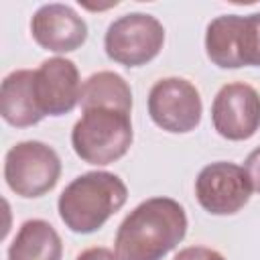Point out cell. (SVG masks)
<instances>
[{"instance_id": "cell-1", "label": "cell", "mask_w": 260, "mask_h": 260, "mask_svg": "<svg viewBox=\"0 0 260 260\" xmlns=\"http://www.w3.org/2000/svg\"><path fill=\"white\" fill-rule=\"evenodd\" d=\"M187 234V213L173 197L138 203L118 225L114 252L118 260H162Z\"/></svg>"}, {"instance_id": "cell-2", "label": "cell", "mask_w": 260, "mask_h": 260, "mask_svg": "<svg viewBox=\"0 0 260 260\" xmlns=\"http://www.w3.org/2000/svg\"><path fill=\"white\" fill-rule=\"evenodd\" d=\"M128 199L126 183L108 171H89L75 177L59 195V217L73 234L98 232Z\"/></svg>"}, {"instance_id": "cell-3", "label": "cell", "mask_w": 260, "mask_h": 260, "mask_svg": "<svg viewBox=\"0 0 260 260\" xmlns=\"http://www.w3.org/2000/svg\"><path fill=\"white\" fill-rule=\"evenodd\" d=\"M132 140L130 114L108 108L83 110L71 130V146L75 154L83 162L95 167L120 160L130 150Z\"/></svg>"}, {"instance_id": "cell-4", "label": "cell", "mask_w": 260, "mask_h": 260, "mask_svg": "<svg viewBox=\"0 0 260 260\" xmlns=\"http://www.w3.org/2000/svg\"><path fill=\"white\" fill-rule=\"evenodd\" d=\"M205 53L219 69L260 67V12L215 16L205 30Z\"/></svg>"}, {"instance_id": "cell-5", "label": "cell", "mask_w": 260, "mask_h": 260, "mask_svg": "<svg viewBox=\"0 0 260 260\" xmlns=\"http://www.w3.org/2000/svg\"><path fill=\"white\" fill-rule=\"evenodd\" d=\"M61 177V158L53 146L41 140H22L4 156V181L12 193L37 199L49 193Z\"/></svg>"}, {"instance_id": "cell-6", "label": "cell", "mask_w": 260, "mask_h": 260, "mask_svg": "<svg viewBox=\"0 0 260 260\" xmlns=\"http://www.w3.org/2000/svg\"><path fill=\"white\" fill-rule=\"evenodd\" d=\"M165 45V26L146 12H128L116 18L104 37L106 55L124 67L150 63Z\"/></svg>"}, {"instance_id": "cell-7", "label": "cell", "mask_w": 260, "mask_h": 260, "mask_svg": "<svg viewBox=\"0 0 260 260\" xmlns=\"http://www.w3.org/2000/svg\"><path fill=\"white\" fill-rule=\"evenodd\" d=\"M199 89L185 77H162L148 91V116L165 132L187 134L201 122Z\"/></svg>"}, {"instance_id": "cell-8", "label": "cell", "mask_w": 260, "mask_h": 260, "mask_svg": "<svg viewBox=\"0 0 260 260\" xmlns=\"http://www.w3.org/2000/svg\"><path fill=\"white\" fill-rule=\"evenodd\" d=\"M195 197L211 215H234L252 197V185L244 167L217 160L205 165L195 179Z\"/></svg>"}, {"instance_id": "cell-9", "label": "cell", "mask_w": 260, "mask_h": 260, "mask_svg": "<svg viewBox=\"0 0 260 260\" xmlns=\"http://www.w3.org/2000/svg\"><path fill=\"white\" fill-rule=\"evenodd\" d=\"M211 122L225 140H248L260 128V93L244 83H225L213 98Z\"/></svg>"}, {"instance_id": "cell-10", "label": "cell", "mask_w": 260, "mask_h": 260, "mask_svg": "<svg viewBox=\"0 0 260 260\" xmlns=\"http://www.w3.org/2000/svg\"><path fill=\"white\" fill-rule=\"evenodd\" d=\"M79 69L71 59L51 57L35 69V95L45 116L69 114L81 98Z\"/></svg>"}, {"instance_id": "cell-11", "label": "cell", "mask_w": 260, "mask_h": 260, "mask_svg": "<svg viewBox=\"0 0 260 260\" xmlns=\"http://www.w3.org/2000/svg\"><path fill=\"white\" fill-rule=\"evenodd\" d=\"M35 43L51 53H71L87 41V22L61 2L43 4L30 18Z\"/></svg>"}, {"instance_id": "cell-12", "label": "cell", "mask_w": 260, "mask_h": 260, "mask_svg": "<svg viewBox=\"0 0 260 260\" xmlns=\"http://www.w3.org/2000/svg\"><path fill=\"white\" fill-rule=\"evenodd\" d=\"M0 116L14 128H28L39 124L45 114L35 95V71L16 69L0 83Z\"/></svg>"}, {"instance_id": "cell-13", "label": "cell", "mask_w": 260, "mask_h": 260, "mask_svg": "<svg viewBox=\"0 0 260 260\" xmlns=\"http://www.w3.org/2000/svg\"><path fill=\"white\" fill-rule=\"evenodd\" d=\"M61 236L45 219H26L8 246V260H61Z\"/></svg>"}, {"instance_id": "cell-14", "label": "cell", "mask_w": 260, "mask_h": 260, "mask_svg": "<svg viewBox=\"0 0 260 260\" xmlns=\"http://www.w3.org/2000/svg\"><path fill=\"white\" fill-rule=\"evenodd\" d=\"M79 104L83 110L89 108H108L118 112H132V89L128 81L114 71L91 73L81 85Z\"/></svg>"}, {"instance_id": "cell-15", "label": "cell", "mask_w": 260, "mask_h": 260, "mask_svg": "<svg viewBox=\"0 0 260 260\" xmlns=\"http://www.w3.org/2000/svg\"><path fill=\"white\" fill-rule=\"evenodd\" d=\"M173 260H225L217 250L207 246H187L175 254Z\"/></svg>"}, {"instance_id": "cell-16", "label": "cell", "mask_w": 260, "mask_h": 260, "mask_svg": "<svg viewBox=\"0 0 260 260\" xmlns=\"http://www.w3.org/2000/svg\"><path fill=\"white\" fill-rule=\"evenodd\" d=\"M244 171H246V175H248V179H250L252 191L260 193V146L254 148V150L246 156Z\"/></svg>"}, {"instance_id": "cell-17", "label": "cell", "mask_w": 260, "mask_h": 260, "mask_svg": "<svg viewBox=\"0 0 260 260\" xmlns=\"http://www.w3.org/2000/svg\"><path fill=\"white\" fill-rule=\"evenodd\" d=\"M75 260H118V256H116V252H112L108 248L93 246V248L83 250Z\"/></svg>"}]
</instances>
